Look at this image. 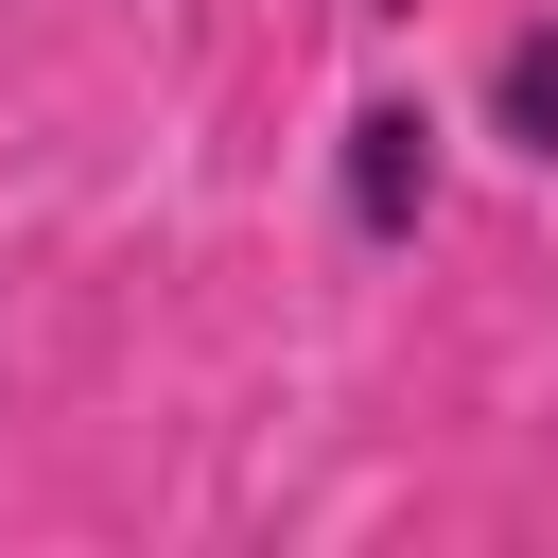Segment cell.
I'll use <instances>...</instances> for the list:
<instances>
[{
  "label": "cell",
  "mask_w": 558,
  "mask_h": 558,
  "mask_svg": "<svg viewBox=\"0 0 558 558\" xmlns=\"http://www.w3.org/2000/svg\"><path fill=\"white\" fill-rule=\"evenodd\" d=\"M453 174H471L453 87H349L331 140H314V209H331V244H349L366 279H401V262L453 227Z\"/></svg>",
  "instance_id": "1"
},
{
  "label": "cell",
  "mask_w": 558,
  "mask_h": 558,
  "mask_svg": "<svg viewBox=\"0 0 558 558\" xmlns=\"http://www.w3.org/2000/svg\"><path fill=\"white\" fill-rule=\"evenodd\" d=\"M453 122H471V157L558 174V0L488 17V52H471V87H453Z\"/></svg>",
  "instance_id": "2"
}]
</instances>
